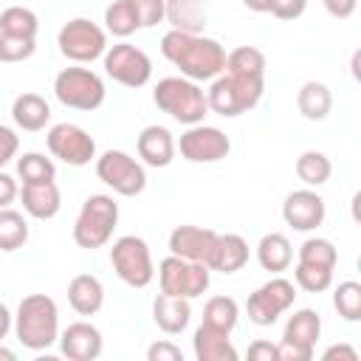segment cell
Masks as SVG:
<instances>
[{
    "instance_id": "cell-1",
    "label": "cell",
    "mask_w": 361,
    "mask_h": 361,
    "mask_svg": "<svg viewBox=\"0 0 361 361\" xmlns=\"http://www.w3.org/2000/svg\"><path fill=\"white\" fill-rule=\"evenodd\" d=\"M161 54L180 71V76L192 82H212L226 71V48L206 34H186L169 28L161 37Z\"/></svg>"
},
{
    "instance_id": "cell-2",
    "label": "cell",
    "mask_w": 361,
    "mask_h": 361,
    "mask_svg": "<svg viewBox=\"0 0 361 361\" xmlns=\"http://www.w3.org/2000/svg\"><path fill=\"white\" fill-rule=\"evenodd\" d=\"M14 333L17 341L31 350H48L51 344L59 341V307L51 296L45 293H28L20 299L17 313H14Z\"/></svg>"
},
{
    "instance_id": "cell-3",
    "label": "cell",
    "mask_w": 361,
    "mask_h": 361,
    "mask_svg": "<svg viewBox=\"0 0 361 361\" xmlns=\"http://www.w3.org/2000/svg\"><path fill=\"white\" fill-rule=\"evenodd\" d=\"M152 102L161 113H166L169 118L180 121V124H200L209 113V102H206V90L186 79V76H164L158 79L155 90H152Z\"/></svg>"
},
{
    "instance_id": "cell-4",
    "label": "cell",
    "mask_w": 361,
    "mask_h": 361,
    "mask_svg": "<svg viewBox=\"0 0 361 361\" xmlns=\"http://www.w3.org/2000/svg\"><path fill=\"white\" fill-rule=\"evenodd\" d=\"M265 93V79H254V76H234V73H220L212 79L209 90H206V102L209 110L223 116V118H237L248 110H254L259 104Z\"/></svg>"
},
{
    "instance_id": "cell-5",
    "label": "cell",
    "mask_w": 361,
    "mask_h": 361,
    "mask_svg": "<svg viewBox=\"0 0 361 361\" xmlns=\"http://www.w3.org/2000/svg\"><path fill=\"white\" fill-rule=\"evenodd\" d=\"M116 226L118 203L113 200V195H90L73 220V243L85 251H96L113 240Z\"/></svg>"
},
{
    "instance_id": "cell-6",
    "label": "cell",
    "mask_w": 361,
    "mask_h": 361,
    "mask_svg": "<svg viewBox=\"0 0 361 361\" xmlns=\"http://www.w3.org/2000/svg\"><path fill=\"white\" fill-rule=\"evenodd\" d=\"M54 96L59 104L71 107V110H82V113H93L104 104V82L96 71L82 68V65H71L62 68L54 79Z\"/></svg>"
},
{
    "instance_id": "cell-7",
    "label": "cell",
    "mask_w": 361,
    "mask_h": 361,
    "mask_svg": "<svg viewBox=\"0 0 361 361\" xmlns=\"http://www.w3.org/2000/svg\"><path fill=\"white\" fill-rule=\"evenodd\" d=\"M56 45H59V54L73 65H90L104 56L107 31L96 25L90 17H73L62 23V28L56 31Z\"/></svg>"
},
{
    "instance_id": "cell-8",
    "label": "cell",
    "mask_w": 361,
    "mask_h": 361,
    "mask_svg": "<svg viewBox=\"0 0 361 361\" xmlns=\"http://www.w3.org/2000/svg\"><path fill=\"white\" fill-rule=\"evenodd\" d=\"M110 265H113L116 276L130 288H147L155 279V265H152L149 245H147L144 237H135V234H124L113 243Z\"/></svg>"
},
{
    "instance_id": "cell-9",
    "label": "cell",
    "mask_w": 361,
    "mask_h": 361,
    "mask_svg": "<svg viewBox=\"0 0 361 361\" xmlns=\"http://www.w3.org/2000/svg\"><path fill=\"white\" fill-rule=\"evenodd\" d=\"M209 282H212V271L209 265L203 262H192V259H183V257H164L158 262V285H161V293H169V296H183V299H197L209 290Z\"/></svg>"
},
{
    "instance_id": "cell-10",
    "label": "cell",
    "mask_w": 361,
    "mask_h": 361,
    "mask_svg": "<svg viewBox=\"0 0 361 361\" xmlns=\"http://www.w3.org/2000/svg\"><path fill=\"white\" fill-rule=\"evenodd\" d=\"M96 178L121 197H135L147 189V169L124 149H107L96 158Z\"/></svg>"
},
{
    "instance_id": "cell-11",
    "label": "cell",
    "mask_w": 361,
    "mask_h": 361,
    "mask_svg": "<svg viewBox=\"0 0 361 361\" xmlns=\"http://www.w3.org/2000/svg\"><path fill=\"white\" fill-rule=\"evenodd\" d=\"M293 302H296V285L276 274L248 296L245 313L257 327H271L282 313L293 307Z\"/></svg>"
},
{
    "instance_id": "cell-12",
    "label": "cell",
    "mask_w": 361,
    "mask_h": 361,
    "mask_svg": "<svg viewBox=\"0 0 361 361\" xmlns=\"http://www.w3.org/2000/svg\"><path fill=\"white\" fill-rule=\"evenodd\" d=\"M102 62H104V73L113 82H118L124 87H133V90L144 87L152 76V59L138 45H133L127 39H121L116 45H107Z\"/></svg>"
},
{
    "instance_id": "cell-13",
    "label": "cell",
    "mask_w": 361,
    "mask_h": 361,
    "mask_svg": "<svg viewBox=\"0 0 361 361\" xmlns=\"http://www.w3.org/2000/svg\"><path fill=\"white\" fill-rule=\"evenodd\" d=\"M319 336H322V316L313 307L293 310V316H288L282 330L279 361H310Z\"/></svg>"
},
{
    "instance_id": "cell-14",
    "label": "cell",
    "mask_w": 361,
    "mask_h": 361,
    "mask_svg": "<svg viewBox=\"0 0 361 361\" xmlns=\"http://www.w3.org/2000/svg\"><path fill=\"white\" fill-rule=\"evenodd\" d=\"M175 149L189 164H217L231 152V141L220 127L200 121V124H189L186 133H180Z\"/></svg>"
},
{
    "instance_id": "cell-15",
    "label": "cell",
    "mask_w": 361,
    "mask_h": 361,
    "mask_svg": "<svg viewBox=\"0 0 361 361\" xmlns=\"http://www.w3.org/2000/svg\"><path fill=\"white\" fill-rule=\"evenodd\" d=\"M45 144H48V152L68 166H87L90 161H96V141L79 124H71V121L54 124L45 135Z\"/></svg>"
},
{
    "instance_id": "cell-16",
    "label": "cell",
    "mask_w": 361,
    "mask_h": 361,
    "mask_svg": "<svg viewBox=\"0 0 361 361\" xmlns=\"http://www.w3.org/2000/svg\"><path fill=\"white\" fill-rule=\"evenodd\" d=\"M327 217V206L324 197L319 192L307 189H296L285 197L282 203V220L293 228V231H316Z\"/></svg>"
},
{
    "instance_id": "cell-17",
    "label": "cell",
    "mask_w": 361,
    "mask_h": 361,
    "mask_svg": "<svg viewBox=\"0 0 361 361\" xmlns=\"http://www.w3.org/2000/svg\"><path fill=\"white\" fill-rule=\"evenodd\" d=\"M59 350L68 361H96L104 350V338L96 324L73 322L59 333Z\"/></svg>"
},
{
    "instance_id": "cell-18",
    "label": "cell",
    "mask_w": 361,
    "mask_h": 361,
    "mask_svg": "<svg viewBox=\"0 0 361 361\" xmlns=\"http://www.w3.org/2000/svg\"><path fill=\"white\" fill-rule=\"evenodd\" d=\"M214 240H217V231H214V228L189 226V223H186V226H175L172 234H169V254L209 265Z\"/></svg>"
},
{
    "instance_id": "cell-19",
    "label": "cell",
    "mask_w": 361,
    "mask_h": 361,
    "mask_svg": "<svg viewBox=\"0 0 361 361\" xmlns=\"http://www.w3.org/2000/svg\"><path fill=\"white\" fill-rule=\"evenodd\" d=\"M135 149H138V158L144 166H152V169H164L175 161V138L166 127L161 124H147L141 133H138V141H135Z\"/></svg>"
},
{
    "instance_id": "cell-20",
    "label": "cell",
    "mask_w": 361,
    "mask_h": 361,
    "mask_svg": "<svg viewBox=\"0 0 361 361\" xmlns=\"http://www.w3.org/2000/svg\"><path fill=\"white\" fill-rule=\"evenodd\" d=\"M228 330L212 327V324H200L192 336V353L197 361H237L240 353L228 338Z\"/></svg>"
},
{
    "instance_id": "cell-21",
    "label": "cell",
    "mask_w": 361,
    "mask_h": 361,
    "mask_svg": "<svg viewBox=\"0 0 361 361\" xmlns=\"http://www.w3.org/2000/svg\"><path fill=\"white\" fill-rule=\"evenodd\" d=\"M20 200H23V212L34 220H51L56 217L59 206H62V192L54 180H42V183H23L20 186Z\"/></svg>"
},
{
    "instance_id": "cell-22",
    "label": "cell",
    "mask_w": 361,
    "mask_h": 361,
    "mask_svg": "<svg viewBox=\"0 0 361 361\" xmlns=\"http://www.w3.org/2000/svg\"><path fill=\"white\" fill-rule=\"evenodd\" d=\"M248 257H251V248L243 234H217L212 257H209V271L237 274L245 268Z\"/></svg>"
},
{
    "instance_id": "cell-23",
    "label": "cell",
    "mask_w": 361,
    "mask_h": 361,
    "mask_svg": "<svg viewBox=\"0 0 361 361\" xmlns=\"http://www.w3.org/2000/svg\"><path fill=\"white\" fill-rule=\"evenodd\" d=\"M164 20L175 31L203 34L209 25V0H164Z\"/></svg>"
},
{
    "instance_id": "cell-24",
    "label": "cell",
    "mask_w": 361,
    "mask_h": 361,
    "mask_svg": "<svg viewBox=\"0 0 361 361\" xmlns=\"http://www.w3.org/2000/svg\"><path fill=\"white\" fill-rule=\"evenodd\" d=\"M152 319L155 324L166 333V336H178L189 327L192 322V305L183 296H169V293H158L152 302Z\"/></svg>"
},
{
    "instance_id": "cell-25",
    "label": "cell",
    "mask_w": 361,
    "mask_h": 361,
    "mask_svg": "<svg viewBox=\"0 0 361 361\" xmlns=\"http://www.w3.org/2000/svg\"><path fill=\"white\" fill-rule=\"evenodd\" d=\"M68 305L79 316H96L104 305V285L93 274H76L68 282Z\"/></svg>"
},
{
    "instance_id": "cell-26",
    "label": "cell",
    "mask_w": 361,
    "mask_h": 361,
    "mask_svg": "<svg viewBox=\"0 0 361 361\" xmlns=\"http://www.w3.org/2000/svg\"><path fill=\"white\" fill-rule=\"evenodd\" d=\"M11 118L25 133H39L51 121V104L39 93H20L11 102Z\"/></svg>"
},
{
    "instance_id": "cell-27",
    "label": "cell",
    "mask_w": 361,
    "mask_h": 361,
    "mask_svg": "<svg viewBox=\"0 0 361 361\" xmlns=\"http://www.w3.org/2000/svg\"><path fill=\"white\" fill-rule=\"evenodd\" d=\"M257 262L268 274H282L293 262V245L282 231H268L257 243Z\"/></svg>"
},
{
    "instance_id": "cell-28",
    "label": "cell",
    "mask_w": 361,
    "mask_h": 361,
    "mask_svg": "<svg viewBox=\"0 0 361 361\" xmlns=\"http://www.w3.org/2000/svg\"><path fill=\"white\" fill-rule=\"evenodd\" d=\"M296 107L307 121H324L330 116V110H333V93H330V87L324 82L310 79V82H305L299 87Z\"/></svg>"
},
{
    "instance_id": "cell-29",
    "label": "cell",
    "mask_w": 361,
    "mask_h": 361,
    "mask_svg": "<svg viewBox=\"0 0 361 361\" xmlns=\"http://www.w3.org/2000/svg\"><path fill=\"white\" fill-rule=\"evenodd\" d=\"M104 31L113 34V37H118V39H127L130 34L141 31L138 11H135L133 0H113L104 8Z\"/></svg>"
},
{
    "instance_id": "cell-30",
    "label": "cell",
    "mask_w": 361,
    "mask_h": 361,
    "mask_svg": "<svg viewBox=\"0 0 361 361\" xmlns=\"http://www.w3.org/2000/svg\"><path fill=\"white\" fill-rule=\"evenodd\" d=\"M265 54L254 45H240L234 51L226 54V73L234 76H254V79H265Z\"/></svg>"
},
{
    "instance_id": "cell-31",
    "label": "cell",
    "mask_w": 361,
    "mask_h": 361,
    "mask_svg": "<svg viewBox=\"0 0 361 361\" xmlns=\"http://www.w3.org/2000/svg\"><path fill=\"white\" fill-rule=\"evenodd\" d=\"M333 175V164L324 152L319 149H305L299 158H296V178L305 183V186H324Z\"/></svg>"
},
{
    "instance_id": "cell-32",
    "label": "cell",
    "mask_w": 361,
    "mask_h": 361,
    "mask_svg": "<svg viewBox=\"0 0 361 361\" xmlns=\"http://www.w3.org/2000/svg\"><path fill=\"white\" fill-rule=\"evenodd\" d=\"M28 243V220L23 217V212L6 206L0 209V251H17Z\"/></svg>"
},
{
    "instance_id": "cell-33",
    "label": "cell",
    "mask_w": 361,
    "mask_h": 361,
    "mask_svg": "<svg viewBox=\"0 0 361 361\" xmlns=\"http://www.w3.org/2000/svg\"><path fill=\"white\" fill-rule=\"evenodd\" d=\"M37 31H39V17L31 8H25V6H8V8L0 11V34L37 39Z\"/></svg>"
},
{
    "instance_id": "cell-34",
    "label": "cell",
    "mask_w": 361,
    "mask_h": 361,
    "mask_svg": "<svg viewBox=\"0 0 361 361\" xmlns=\"http://www.w3.org/2000/svg\"><path fill=\"white\" fill-rule=\"evenodd\" d=\"M17 178L23 183H42V180H54L56 178V166L48 155L42 152H23L17 158Z\"/></svg>"
},
{
    "instance_id": "cell-35",
    "label": "cell",
    "mask_w": 361,
    "mask_h": 361,
    "mask_svg": "<svg viewBox=\"0 0 361 361\" xmlns=\"http://www.w3.org/2000/svg\"><path fill=\"white\" fill-rule=\"evenodd\" d=\"M296 262H310V265H322V268H333L336 271L338 251L327 237H307L296 251Z\"/></svg>"
},
{
    "instance_id": "cell-36",
    "label": "cell",
    "mask_w": 361,
    "mask_h": 361,
    "mask_svg": "<svg viewBox=\"0 0 361 361\" xmlns=\"http://www.w3.org/2000/svg\"><path fill=\"white\" fill-rule=\"evenodd\" d=\"M237 319H240V305L231 296H212L203 307V322L212 327L231 333L237 327Z\"/></svg>"
},
{
    "instance_id": "cell-37",
    "label": "cell",
    "mask_w": 361,
    "mask_h": 361,
    "mask_svg": "<svg viewBox=\"0 0 361 361\" xmlns=\"http://www.w3.org/2000/svg\"><path fill=\"white\" fill-rule=\"evenodd\" d=\"M333 307L344 322H358L361 319V282L347 279L338 282L333 290Z\"/></svg>"
},
{
    "instance_id": "cell-38",
    "label": "cell",
    "mask_w": 361,
    "mask_h": 361,
    "mask_svg": "<svg viewBox=\"0 0 361 361\" xmlns=\"http://www.w3.org/2000/svg\"><path fill=\"white\" fill-rule=\"evenodd\" d=\"M293 285L307 290V293H322L333 285V268L310 265V262H296L293 268Z\"/></svg>"
},
{
    "instance_id": "cell-39",
    "label": "cell",
    "mask_w": 361,
    "mask_h": 361,
    "mask_svg": "<svg viewBox=\"0 0 361 361\" xmlns=\"http://www.w3.org/2000/svg\"><path fill=\"white\" fill-rule=\"evenodd\" d=\"M37 51V39L31 37H11V34H0V62H25L31 59Z\"/></svg>"
},
{
    "instance_id": "cell-40",
    "label": "cell",
    "mask_w": 361,
    "mask_h": 361,
    "mask_svg": "<svg viewBox=\"0 0 361 361\" xmlns=\"http://www.w3.org/2000/svg\"><path fill=\"white\" fill-rule=\"evenodd\" d=\"M133 6L138 11L141 28H155L158 23H164V0H133Z\"/></svg>"
},
{
    "instance_id": "cell-41",
    "label": "cell",
    "mask_w": 361,
    "mask_h": 361,
    "mask_svg": "<svg viewBox=\"0 0 361 361\" xmlns=\"http://www.w3.org/2000/svg\"><path fill=\"white\" fill-rule=\"evenodd\" d=\"M307 8V0H271L268 14H274L276 20H299Z\"/></svg>"
},
{
    "instance_id": "cell-42",
    "label": "cell",
    "mask_w": 361,
    "mask_h": 361,
    "mask_svg": "<svg viewBox=\"0 0 361 361\" xmlns=\"http://www.w3.org/2000/svg\"><path fill=\"white\" fill-rule=\"evenodd\" d=\"M17 149H20V135H17L11 127L0 124V169H3L11 158H17Z\"/></svg>"
},
{
    "instance_id": "cell-43",
    "label": "cell",
    "mask_w": 361,
    "mask_h": 361,
    "mask_svg": "<svg viewBox=\"0 0 361 361\" xmlns=\"http://www.w3.org/2000/svg\"><path fill=\"white\" fill-rule=\"evenodd\" d=\"M147 361H183V353L172 341H155L147 347Z\"/></svg>"
},
{
    "instance_id": "cell-44",
    "label": "cell",
    "mask_w": 361,
    "mask_h": 361,
    "mask_svg": "<svg viewBox=\"0 0 361 361\" xmlns=\"http://www.w3.org/2000/svg\"><path fill=\"white\" fill-rule=\"evenodd\" d=\"M248 358L251 361H279V344H271L265 338H257L248 344Z\"/></svg>"
},
{
    "instance_id": "cell-45",
    "label": "cell",
    "mask_w": 361,
    "mask_h": 361,
    "mask_svg": "<svg viewBox=\"0 0 361 361\" xmlns=\"http://www.w3.org/2000/svg\"><path fill=\"white\" fill-rule=\"evenodd\" d=\"M17 197H20V186H17V178L0 169V209L11 206Z\"/></svg>"
},
{
    "instance_id": "cell-46",
    "label": "cell",
    "mask_w": 361,
    "mask_h": 361,
    "mask_svg": "<svg viewBox=\"0 0 361 361\" xmlns=\"http://www.w3.org/2000/svg\"><path fill=\"white\" fill-rule=\"evenodd\" d=\"M322 3H324V11L336 20H347L358 8V0H322Z\"/></svg>"
},
{
    "instance_id": "cell-47",
    "label": "cell",
    "mask_w": 361,
    "mask_h": 361,
    "mask_svg": "<svg viewBox=\"0 0 361 361\" xmlns=\"http://www.w3.org/2000/svg\"><path fill=\"white\" fill-rule=\"evenodd\" d=\"M324 361H333V358H344V361H358V350L350 347V344H333L322 353Z\"/></svg>"
},
{
    "instance_id": "cell-48",
    "label": "cell",
    "mask_w": 361,
    "mask_h": 361,
    "mask_svg": "<svg viewBox=\"0 0 361 361\" xmlns=\"http://www.w3.org/2000/svg\"><path fill=\"white\" fill-rule=\"evenodd\" d=\"M11 327H14V316H11V310H8V307L0 302V341H3V338L11 333Z\"/></svg>"
},
{
    "instance_id": "cell-49",
    "label": "cell",
    "mask_w": 361,
    "mask_h": 361,
    "mask_svg": "<svg viewBox=\"0 0 361 361\" xmlns=\"http://www.w3.org/2000/svg\"><path fill=\"white\" fill-rule=\"evenodd\" d=\"M243 6L248 11H257V14H265L271 8V0H243Z\"/></svg>"
},
{
    "instance_id": "cell-50",
    "label": "cell",
    "mask_w": 361,
    "mask_h": 361,
    "mask_svg": "<svg viewBox=\"0 0 361 361\" xmlns=\"http://www.w3.org/2000/svg\"><path fill=\"white\" fill-rule=\"evenodd\" d=\"M0 361H17V353L8 350V347H3V341H0Z\"/></svg>"
}]
</instances>
